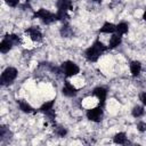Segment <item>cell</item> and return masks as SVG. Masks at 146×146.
I'll list each match as a JSON object with an SVG mask.
<instances>
[{"label":"cell","instance_id":"9a60e30c","mask_svg":"<svg viewBox=\"0 0 146 146\" xmlns=\"http://www.w3.org/2000/svg\"><path fill=\"white\" fill-rule=\"evenodd\" d=\"M17 105H18V107H19V110L23 112V113H33V112H35L34 110H33V107L27 103V102H25V100H23V99H19V100H17Z\"/></svg>","mask_w":146,"mask_h":146},{"label":"cell","instance_id":"30bf717a","mask_svg":"<svg viewBox=\"0 0 146 146\" xmlns=\"http://www.w3.org/2000/svg\"><path fill=\"white\" fill-rule=\"evenodd\" d=\"M121 42H122V35H120L117 33H113L112 36L108 40V46L107 47H108V49H114V48L119 47L121 44Z\"/></svg>","mask_w":146,"mask_h":146},{"label":"cell","instance_id":"ffe728a7","mask_svg":"<svg viewBox=\"0 0 146 146\" xmlns=\"http://www.w3.org/2000/svg\"><path fill=\"white\" fill-rule=\"evenodd\" d=\"M10 137H11V132H10L9 128H7L6 125H1V128H0V140L3 141L5 139L10 138Z\"/></svg>","mask_w":146,"mask_h":146},{"label":"cell","instance_id":"6da1fadb","mask_svg":"<svg viewBox=\"0 0 146 146\" xmlns=\"http://www.w3.org/2000/svg\"><path fill=\"white\" fill-rule=\"evenodd\" d=\"M107 49L108 47H106L99 39H96L92 44L84 50V57L88 62H97L98 58L103 55V52Z\"/></svg>","mask_w":146,"mask_h":146},{"label":"cell","instance_id":"484cf974","mask_svg":"<svg viewBox=\"0 0 146 146\" xmlns=\"http://www.w3.org/2000/svg\"><path fill=\"white\" fill-rule=\"evenodd\" d=\"M143 19L146 22V8H145V10H144V14H143Z\"/></svg>","mask_w":146,"mask_h":146},{"label":"cell","instance_id":"d6986e66","mask_svg":"<svg viewBox=\"0 0 146 146\" xmlns=\"http://www.w3.org/2000/svg\"><path fill=\"white\" fill-rule=\"evenodd\" d=\"M54 105H55V99H51V100H49V102H46V103H43V104L39 107L38 112L46 113V112H48V111L52 110V108H54Z\"/></svg>","mask_w":146,"mask_h":146},{"label":"cell","instance_id":"ac0fdd59","mask_svg":"<svg viewBox=\"0 0 146 146\" xmlns=\"http://www.w3.org/2000/svg\"><path fill=\"white\" fill-rule=\"evenodd\" d=\"M145 113V110H144V106H140V105H135L131 110V115L136 119L138 117H141Z\"/></svg>","mask_w":146,"mask_h":146},{"label":"cell","instance_id":"52a82bcc","mask_svg":"<svg viewBox=\"0 0 146 146\" xmlns=\"http://www.w3.org/2000/svg\"><path fill=\"white\" fill-rule=\"evenodd\" d=\"M91 94H92V96H95V97L99 100V105H100L102 107H104V106H105L106 98H107V89H106L105 87L99 86V87L94 88V90H92Z\"/></svg>","mask_w":146,"mask_h":146},{"label":"cell","instance_id":"3957f363","mask_svg":"<svg viewBox=\"0 0 146 146\" xmlns=\"http://www.w3.org/2000/svg\"><path fill=\"white\" fill-rule=\"evenodd\" d=\"M17 75H18V71H17L16 67H14V66H8V67H6V68L2 71V73H1V76H0V84L3 86V87H7V86L11 84V83L16 80Z\"/></svg>","mask_w":146,"mask_h":146},{"label":"cell","instance_id":"44dd1931","mask_svg":"<svg viewBox=\"0 0 146 146\" xmlns=\"http://www.w3.org/2000/svg\"><path fill=\"white\" fill-rule=\"evenodd\" d=\"M55 133L59 138H64L67 135V129L65 127H62V125H55Z\"/></svg>","mask_w":146,"mask_h":146},{"label":"cell","instance_id":"7402d4cb","mask_svg":"<svg viewBox=\"0 0 146 146\" xmlns=\"http://www.w3.org/2000/svg\"><path fill=\"white\" fill-rule=\"evenodd\" d=\"M6 36L14 43V46H16V44H19L21 42H22V39H21V36L19 35H17V34H14V33H10V34H6Z\"/></svg>","mask_w":146,"mask_h":146},{"label":"cell","instance_id":"7c38bea8","mask_svg":"<svg viewBox=\"0 0 146 146\" xmlns=\"http://www.w3.org/2000/svg\"><path fill=\"white\" fill-rule=\"evenodd\" d=\"M115 31H116V25L111 22H105L102 25V27L98 30L99 33H112V34L115 33Z\"/></svg>","mask_w":146,"mask_h":146},{"label":"cell","instance_id":"83f0119b","mask_svg":"<svg viewBox=\"0 0 146 146\" xmlns=\"http://www.w3.org/2000/svg\"><path fill=\"white\" fill-rule=\"evenodd\" d=\"M25 1H26V2H30V1H31V0H25Z\"/></svg>","mask_w":146,"mask_h":146},{"label":"cell","instance_id":"4316f807","mask_svg":"<svg viewBox=\"0 0 146 146\" xmlns=\"http://www.w3.org/2000/svg\"><path fill=\"white\" fill-rule=\"evenodd\" d=\"M92 1H94L95 3H99V5H100V3L103 2V0H92Z\"/></svg>","mask_w":146,"mask_h":146},{"label":"cell","instance_id":"603a6c76","mask_svg":"<svg viewBox=\"0 0 146 146\" xmlns=\"http://www.w3.org/2000/svg\"><path fill=\"white\" fill-rule=\"evenodd\" d=\"M137 130L139 132H145L146 131V122L145 121H138L137 122Z\"/></svg>","mask_w":146,"mask_h":146},{"label":"cell","instance_id":"8992f818","mask_svg":"<svg viewBox=\"0 0 146 146\" xmlns=\"http://www.w3.org/2000/svg\"><path fill=\"white\" fill-rule=\"evenodd\" d=\"M103 108H104V107H102L100 105H98V106H96V107H94V108L88 110V111L86 112L87 119H88L89 121H91V122H96V123L100 122V121L103 120V117H104V110H103Z\"/></svg>","mask_w":146,"mask_h":146},{"label":"cell","instance_id":"277c9868","mask_svg":"<svg viewBox=\"0 0 146 146\" xmlns=\"http://www.w3.org/2000/svg\"><path fill=\"white\" fill-rule=\"evenodd\" d=\"M32 18H33V19L39 18V19H40L43 24H46V25H49V24H51V23H54V22L57 21L56 14H55V13H51V11L44 9V8H40L39 10L34 11Z\"/></svg>","mask_w":146,"mask_h":146},{"label":"cell","instance_id":"d4e9b609","mask_svg":"<svg viewBox=\"0 0 146 146\" xmlns=\"http://www.w3.org/2000/svg\"><path fill=\"white\" fill-rule=\"evenodd\" d=\"M139 100L141 102V104L144 106H146V91H143L140 95H139Z\"/></svg>","mask_w":146,"mask_h":146},{"label":"cell","instance_id":"9c48e42d","mask_svg":"<svg viewBox=\"0 0 146 146\" xmlns=\"http://www.w3.org/2000/svg\"><path fill=\"white\" fill-rule=\"evenodd\" d=\"M25 33L29 34V36L31 38V40L34 41V42H40L43 39L42 32L40 31V29L38 26H30V27H27L25 30Z\"/></svg>","mask_w":146,"mask_h":146},{"label":"cell","instance_id":"4fadbf2b","mask_svg":"<svg viewBox=\"0 0 146 146\" xmlns=\"http://www.w3.org/2000/svg\"><path fill=\"white\" fill-rule=\"evenodd\" d=\"M13 47H14V43L5 35L3 39H2L1 42H0V51H1L2 54H6V52H8Z\"/></svg>","mask_w":146,"mask_h":146},{"label":"cell","instance_id":"ba28073f","mask_svg":"<svg viewBox=\"0 0 146 146\" xmlns=\"http://www.w3.org/2000/svg\"><path fill=\"white\" fill-rule=\"evenodd\" d=\"M78 92H79L78 89L71 83V81H68V80H65L64 81V84L62 87V94L65 97H70V98L75 97L78 95Z\"/></svg>","mask_w":146,"mask_h":146},{"label":"cell","instance_id":"7a4b0ae2","mask_svg":"<svg viewBox=\"0 0 146 146\" xmlns=\"http://www.w3.org/2000/svg\"><path fill=\"white\" fill-rule=\"evenodd\" d=\"M56 7H57V13H56L57 21L66 23V21L70 18L68 10H73L72 0H57Z\"/></svg>","mask_w":146,"mask_h":146},{"label":"cell","instance_id":"5b68a950","mask_svg":"<svg viewBox=\"0 0 146 146\" xmlns=\"http://www.w3.org/2000/svg\"><path fill=\"white\" fill-rule=\"evenodd\" d=\"M60 70H62V73L66 78H72V76H74V75L80 73V67L78 66V64H75L72 60L63 62L62 65H60Z\"/></svg>","mask_w":146,"mask_h":146},{"label":"cell","instance_id":"8fae6325","mask_svg":"<svg viewBox=\"0 0 146 146\" xmlns=\"http://www.w3.org/2000/svg\"><path fill=\"white\" fill-rule=\"evenodd\" d=\"M141 72V63L139 60H132L130 63V73L133 78H137Z\"/></svg>","mask_w":146,"mask_h":146},{"label":"cell","instance_id":"5bb4252c","mask_svg":"<svg viewBox=\"0 0 146 146\" xmlns=\"http://www.w3.org/2000/svg\"><path fill=\"white\" fill-rule=\"evenodd\" d=\"M59 33L63 38H71L73 36L74 32H73V29L67 24V23H63V26L60 27L59 30Z\"/></svg>","mask_w":146,"mask_h":146},{"label":"cell","instance_id":"2e32d148","mask_svg":"<svg viewBox=\"0 0 146 146\" xmlns=\"http://www.w3.org/2000/svg\"><path fill=\"white\" fill-rule=\"evenodd\" d=\"M113 141L115 144H117V145H125L127 143H129L125 132H117V133H115L114 137H113Z\"/></svg>","mask_w":146,"mask_h":146},{"label":"cell","instance_id":"cb8c5ba5","mask_svg":"<svg viewBox=\"0 0 146 146\" xmlns=\"http://www.w3.org/2000/svg\"><path fill=\"white\" fill-rule=\"evenodd\" d=\"M5 1H6V3H7L9 7L15 8V7H17V6H18V3H19V1H21V0H5Z\"/></svg>","mask_w":146,"mask_h":146},{"label":"cell","instance_id":"e0dca14e","mask_svg":"<svg viewBox=\"0 0 146 146\" xmlns=\"http://www.w3.org/2000/svg\"><path fill=\"white\" fill-rule=\"evenodd\" d=\"M129 31V24L125 23V22H120L119 24H116V31L115 33L120 34V35H123L125 33H128Z\"/></svg>","mask_w":146,"mask_h":146}]
</instances>
